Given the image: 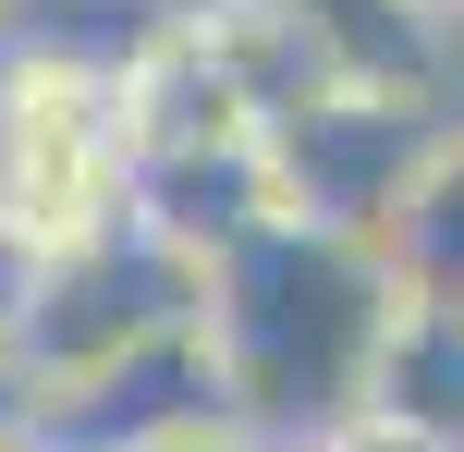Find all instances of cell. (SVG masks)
Here are the masks:
<instances>
[{"mask_svg":"<svg viewBox=\"0 0 464 452\" xmlns=\"http://www.w3.org/2000/svg\"><path fill=\"white\" fill-rule=\"evenodd\" d=\"M392 318H403V269L354 233L269 220L256 245H232L208 269V355L232 391V428L256 452H305L318 428L367 416Z\"/></svg>","mask_w":464,"mask_h":452,"instance_id":"cell-1","label":"cell"},{"mask_svg":"<svg viewBox=\"0 0 464 452\" xmlns=\"http://www.w3.org/2000/svg\"><path fill=\"white\" fill-rule=\"evenodd\" d=\"M135 220V111H122L111 73H62L24 62L0 98V233L73 257V245H111Z\"/></svg>","mask_w":464,"mask_h":452,"instance_id":"cell-2","label":"cell"},{"mask_svg":"<svg viewBox=\"0 0 464 452\" xmlns=\"http://www.w3.org/2000/svg\"><path fill=\"white\" fill-rule=\"evenodd\" d=\"M171 331H208V269L171 257L147 220H122L111 245H73V257H49L37 318H24V342H13V380L49 404V391L98 380V367L147 355V342H171Z\"/></svg>","mask_w":464,"mask_h":452,"instance_id":"cell-3","label":"cell"},{"mask_svg":"<svg viewBox=\"0 0 464 452\" xmlns=\"http://www.w3.org/2000/svg\"><path fill=\"white\" fill-rule=\"evenodd\" d=\"M452 135H464V111H440V98H318V111L269 122V171L305 233L392 245V220L416 208V184L440 171Z\"/></svg>","mask_w":464,"mask_h":452,"instance_id":"cell-4","label":"cell"},{"mask_svg":"<svg viewBox=\"0 0 464 452\" xmlns=\"http://www.w3.org/2000/svg\"><path fill=\"white\" fill-rule=\"evenodd\" d=\"M184 428H232L208 331H171V342H147V355H122V367H98V380L37 404L49 452H147V440H184Z\"/></svg>","mask_w":464,"mask_h":452,"instance_id":"cell-5","label":"cell"},{"mask_svg":"<svg viewBox=\"0 0 464 452\" xmlns=\"http://www.w3.org/2000/svg\"><path fill=\"white\" fill-rule=\"evenodd\" d=\"M367 416H392V428L464 452V306L403 293L392 342H379V380H367Z\"/></svg>","mask_w":464,"mask_h":452,"instance_id":"cell-6","label":"cell"},{"mask_svg":"<svg viewBox=\"0 0 464 452\" xmlns=\"http://www.w3.org/2000/svg\"><path fill=\"white\" fill-rule=\"evenodd\" d=\"M379 257L403 269V293H428V306H464V135L440 147V171L416 184V208L392 220V245Z\"/></svg>","mask_w":464,"mask_h":452,"instance_id":"cell-7","label":"cell"},{"mask_svg":"<svg viewBox=\"0 0 464 452\" xmlns=\"http://www.w3.org/2000/svg\"><path fill=\"white\" fill-rule=\"evenodd\" d=\"M37 282H49V257H37V245H13V233H0V367H13L24 318H37Z\"/></svg>","mask_w":464,"mask_h":452,"instance_id":"cell-8","label":"cell"},{"mask_svg":"<svg viewBox=\"0 0 464 452\" xmlns=\"http://www.w3.org/2000/svg\"><path fill=\"white\" fill-rule=\"evenodd\" d=\"M305 452H440V440H416V428H392V416H343V428H318Z\"/></svg>","mask_w":464,"mask_h":452,"instance_id":"cell-9","label":"cell"},{"mask_svg":"<svg viewBox=\"0 0 464 452\" xmlns=\"http://www.w3.org/2000/svg\"><path fill=\"white\" fill-rule=\"evenodd\" d=\"M147 452H256L245 428H184V440H147Z\"/></svg>","mask_w":464,"mask_h":452,"instance_id":"cell-10","label":"cell"},{"mask_svg":"<svg viewBox=\"0 0 464 452\" xmlns=\"http://www.w3.org/2000/svg\"><path fill=\"white\" fill-rule=\"evenodd\" d=\"M440 13H452V37H464V0H440Z\"/></svg>","mask_w":464,"mask_h":452,"instance_id":"cell-11","label":"cell"},{"mask_svg":"<svg viewBox=\"0 0 464 452\" xmlns=\"http://www.w3.org/2000/svg\"><path fill=\"white\" fill-rule=\"evenodd\" d=\"M0 13H13V0H0Z\"/></svg>","mask_w":464,"mask_h":452,"instance_id":"cell-12","label":"cell"}]
</instances>
